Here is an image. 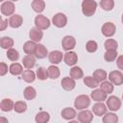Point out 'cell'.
Returning a JSON list of instances; mask_svg holds the SVG:
<instances>
[{
    "instance_id": "cell-5",
    "label": "cell",
    "mask_w": 123,
    "mask_h": 123,
    "mask_svg": "<svg viewBox=\"0 0 123 123\" xmlns=\"http://www.w3.org/2000/svg\"><path fill=\"white\" fill-rule=\"evenodd\" d=\"M109 81L115 86H120L123 84V73L120 70H112L109 73Z\"/></svg>"
},
{
    "instance_id": "cell-28",
    "label": "cell",
    "mask_w": 123,
    "mask_h": 123,
    "mask_svg": "<svg viewBox=\"0 0 123 123\" xmlns=\"http://www.w3.org/2000/svg\"><path fill=\"white\" fill-rule=\"evenodd\" d=\"M9 71H10V73H11L12 75H13V76H18V75H20V74L23 73V67H22V65H21L20 63H18V62H12V63L10 65V67H9Z\"/></svg>"
},
{
    "instance_id": "cell-7",
    "label": "cell",
    "mask_w": 123,
    "mask_h": 123,
    "mask_svg": "<svg viewBox=\"0 0 123 123\" xmlns=\"http://www.w3.org/2000/svg\"><path fill=\"white\" fill-rule=\"evenodd\" d=\"M14 10H15L14 4L12 1H5L1 4V12L3 15L11 17L12 15H13Z\"/></svg>"
},
{
    "instance_id": "cell-25",
    "label": "cell",
    "mask_w": 123,
    "mask_h": 123,
    "mask_svg": "<svg viewBox=\"0 0 123 123\" xmlns=\"http://www.w3.org/2000/svg\"><path fill=\"white\" fill-rule=\"evenodd\" d=\"M49 120H50V114L44 111L37 112V115L35 116L36 123H48Z\"/></svg>"
},
{
    "instance_id": "cell-40",
    "label": "cell",
    "mask_w": 123,
    "mask_h": 123,
    "mask_svg": "<svg viewBox=\"0 0 123 123\" xmlns=\"http://www.w3.org/2000/svg\"><path fill=\"white\" fill-rule=\"evenodd\" d=\"M7 58L12 62H16L19 59V53L14 48H11L7 50Z\"/></svg>"
},
{
    "instance_id": "cell-36",
    "label": "cell",
    "mask_w": 123,
    "mask_h": 123,
    "mask_svg": "<svg viewBox=\"0 0 123 123\" xmlns=\"http://www.w3.org/2000/svg\"><path fill=\"white\" fill-rule=\"evenodd\" d=\"M99 5L102 8V10H104L106 12H110L114 7V1L113 0H101Z\"/></svg>"
},
{
    "instance_id": "cell-11",
    "label": "cell",
    "mask_w": 123,
    "mask_h": 123,
    "mask_svg": "<svg viewBox=\"0 0 123 123\" xmlns=\"http://www.w3.org/2000/svg\"><path fill=\"white\" fill-rule=\"evenodd\" d=\"M63 61L65 62V64L69 65V66H75V64L78 62V56L75 52L73 51H68L64 54L63 56Z\"/></svg>"
},
{
    "instance_id": "cell-12",
    "label": "cell",
    "mask_w": 123,
    "mask_h": 123,
    "mask_svg": "<svg viewBox=\"0 0 123 123\" xmlns=\"http://www.w3.org/2000/svg\"><path fill=\"white\" fill-rule=\"evenodd\" d=\"M63 59V54L59 51V50H54L49 53L48 55V60L52 64H59Z\"/></svg>"
},
{
    "instance_id": "cell-26",
    "label": "cell",
    "mask_w": 123,
    "mask_h": 123,
    "mask_svg": "<svg viewBox=\"0 0 123 123\" xmlns=\"http://www.w3.org/2000/svg\"><path fill=\"white\" fill-rule=\"evenodd\" d=\"M36 47H37V43L35 41L28 40L23 45V51L26 53V55H34Z\"/></svg>"
},
{
    "instance_id": "cell-23",
    "label": "cell",
    "mask_w": 123,
    "mask_h": 123,
    "mask_svg": "<svg viewBox=\"0 0 123 123\" xmlns=\"http://www.w3.org/2000/svg\"><path fill=\"white\" fill-rule=\"evenodd\" d=\"M31 6H32V9L34 12L40 13L45 9V2L43 0H34V1H32Z\"/></svg>"
},
{
    "instance_id": "cell-15",
    "label": "cell",
    "mask_w": 123,
    "mask_h": 123,
    "mask_svg": "<svg viewBox=\"0 0 123 123\" xmlns=\"http://www.w3.org/2000/svg\"><path fill=\"white\" fill-rule=\"evenodd\" d=\"M107 106L102 102H97L92 106V112L97 116H103L107 113Z\"/></svg>"
},
{
    "instance_id": "cell-38",
    "label": "cell",
    "mask_w": 123,
    "mask_h": 123,
    "mask_svg": "<svg viewBox=\"0 0 123 123\" xmlns=\"http://www.w3.org/2000/svg\"><path fill=\"white\" fill-rule=\"evenodd\" d=\"M104 47L107 50H116L118 47V43L115 39L113 38H108L105 42H104Z\"/></svg>"
},
{
    "instance_id": "cell-18",
    "label": "cell",
    "mask_w": 123,
    "mask_h": 123,
    "mask_svg": "<svg viewBox=\"0 0 123 123\" xmlns=\"http://www.w3.org/2000/svg\"><path fill=\"white\" fill-rule=\"evenodd\" d=\"M90 98L95 102H103L104 100H107V94L100 88H96L90 93Z\"/></svg>"
},
{
    "instance_id": "cell-13",
    "label": "cell",
    "mask_w": 123,
    "mask_h": 123,
    "mask_svg": "<svg viewBox=\"0 0 123 123\" xmlns=\"http://www.w3.org/2000/svg\"><path fill=\"white\" fill-rule=\"evenodd\" d=\"M61 85H62V87L64 90H66V91H71L76 86L75 80L72 79L71 77H64V78H62V82H61Z\"/></svg>"
},
{
    "instance_id": "cell-22",
    "label": "cell",
    "mask_w": 123,
    "mask_h": 123,
    "mask_svg": "<svg viewBox=\"0 0 123 123\" xmlns=\"http://www.w3.org/2000/svg\"><path fill=\"white\" fill-rule=\"evenodd\" d=\"M21 76H22V80L25 81L28 84H31V83L35 82V80L37 78L36 73L32 69H26V70H24L23 73L21 74Z\"/></svg>"
},
{
    "instance_id": "cell-24",
    "label": "cell",
    "mask_w": 123,
    "mask_h": 123,
    "mask_svg": "<svg viewBox=\"0 0 123 123\" xmlns=\"http://www.w3.org/2000/svg\"><path fill=\"white\" fill-rule=\"evenodd\" d=\"M70 77L74 80H80L84 77V72L82 70V68L80 66H72L71 69H70Z\"/></svg>"
},
{
    "instance_id": "cell-32",
    "label": "cell",
    "mask_w": 123,
    "mask_h": 123,
    "mask_svg": "<svg viewBox=\"0 0 123 123\" xmlns=\"http://www.w3.org/2000/svg\"><path fill=\"white\" fill-rule=\"evenodd\" d=\"M84 84L89 88H95L99 86V83L93 76H86L84 78Z\"/></svg>"
},
{
    "instance_id": "cell-20",
    "label": "cell",
    "mask_w": 123,
    "mask_h": 123,
    "mask_svg": "<svg viewBox=\"0 0 123 123\" xmlns=\"http://www.w3.org/2000/svg\"><path fill=\"white\" fill-rule=\"evenodd\" d=\"M22 64L27 69H32L36 64V57L34 55H26L22 59Z\"/></svg>"
},
{
    "instance_id": "cell-37",
    "label": "cell",
    "mask_w": 123,
    "mask_h": 123,
    "mask_svg": "<svg viewBox=\"0 0 123 123\" xmlns=\"http://www.w3.org/2000/svg\"><path fill=\"white\" fill-rule=\"evenodd\" d=\"M117 51L116 50H107L104 54V60L108 62H111L117 59Z\"/></svg>"
},
{
    "instance_id": "cell-1",
    "label": "cell",
    "mask_w": 123,
    "mask_h": 123,
    "mask_svg": "<svg viewBox=\"0 0 123 123\" xmlns=\"http://www.w3.org/2000/svg\"><path fill=\"white\" fill-rule=\"evenodd\" d=\"M97 8V3L94 0H84L82 2V12L86 16H92Z\"/></svg>"
},
{
    "instance_id": "cell-48",
    "label": "cell",
    "mask_w": 123,
    "mask_h": 123,
    "mask_svg": "<svg viewBox=\"0 0 123 123\" xmlns=\"http://www.w3.org/2000/svg\"><path fill=\"white\" fill-rule=\"evenodd\" d=\"M122 100H123V94H122Z\"/></svg>"
},
{
    "instance_id": "cell-27",
    "label": "cell",
    "mask_w": 123,
    "mask_h": 123,
    "mask_svg": "<svg viewBox=\"0 0 123 123\" xmlns=\"http://www.w3.org/2000/svg\"><path fill=\"white\" fill-rule=\"evenodd\" d=\"M23 96H24V98L26 100H29V101L34 100L36 98V96H37V91H36V89L33 86H27V87L24 88V90H23Z\"/></svg>"
},
{
    "instance_id": "cell-14",
    "label": "cell",
    "mask_w": 123,
    "mask_h": 123,
    "mask_svg": "<svg viewBox=\"0 0 123 123\" xmlns=\"http://www.w3.org/2000/svg\"><path fill=\"white\" fill-rule=\"evenodd\" d=\"M48 55H49V53H48L47 48L43 44L37 43V47H36V50H35V53H34V56L36 57V59L41 60V59L46 58V56H48Z\"/></svg>"
},
{
    "instance_id": "cell-44",
    "label": "cell",
    "mask_w": 123,
    "mask_h": 123,
    "mask_svg": "<svg viewBox=\"0 0 123 123\" xmlns=\"http://www.w3.org/2000/svg\"><path fill=\"white\" fill-rule=\"evenodd\" d=\"M0 25H1L0 30H1V31H4V30L8 27V25H9V20H8V19H3V18H1V19H0Z\"/></svg>"
},
{
    "instance_id": "cell-33",
    "label": "cell",
    "mask_w": 123,
    "mask_h": 123,
    "mask_svg": "<svg viewBox=\"0 0 123 123\" xmlns=\"http://www.w3.org/2000/svg\"><path fill=\"white\" fill-rule=\"evenodd\" d=\"M36 75H37V78L40 81H45L49 78L48 76V71L45 67L43 66H40L37 69V72H36Z\"/></svg>"
},
{
    "instance_id": "cell-34",
    "label": "cell",
    "mask_w": 123,
    "mask_h": 123,
    "mask_svg": "<svg viewBox=\"0 0 123 123\" xmlns=\"http://www.w3.org/2000/svg\"><path fill=\"white\" fill-rule=\"evenodd\" d=\"M100 89L103 90L106 94H110V93H112L113 91V85L110 82V81H104L100 84Z\"/></svg>"
},
{
    "instance_id": "cell-19",
    "label": "cell",
    "mask_w": 123,
    "mask_h": 123,
    "mask_svg": "<svg viewBox=\"0 0 123 123\" xmlns=\"http://www.w3.org/2000/svg\"><path fill=\"white\" fill-rule=\"evenodd\" d=\"M61 115L65 120H72V119H74L77 116V112H76V110L75 109L68 107V108H64L62 111Z\"/></svg>"
},
{
    "instance_id": "cell-47",
    "label": "cell",
    "mask_w": 123,
    "mask_h": 123,
    "mask_svg": "<svg viewBox=\"0 0 123 123\" xmlns=\"http://www.w3.org/2000/svg\"><path fill=\"white\" fill-rule=\"evenodd\" d=\"M121 20H122V24H123V13H122V16H121Z\"/></svg>"
},
{
    "instance_id": "cell-3",
    "label": "cell",
    "mask_w": 123,
    "mask_h": 123,
    "mask_svg": "<svg viewBox=\"0 0 123 123\" xmlns=\"http://www.w3.org/2000/svg\"><path fill=\"white\" fill-rule=\"evenodd\" d=\"M35 25L39 30H46L50 27L51 22H50L49 18H47L43 14H37L35 17Z\"/></svg>"
},
{
    "instance_id": "cell-42",
    "label": "cell",
    "mask_w": 123,
    "mask_h": 123,
    "mask_svg": "<svg viewBox=\"0 0 123 123\" xmlns=\"http://www.w3.org/2000/svg\"><path fill=\"white\" fill-rule=\"evenodd\" d=\"M8 73V64H6L5 62H1L0 63V75L4 76Z\"/></svg>"
},
{
    "instance_id": "cell-35",
    "label": "cell",
    "mask_w": 123,
    "mask_h": 123,
    "mask_svg": "<svg viewBox=\"0 0 123 123\" xmlns=\"http://www.w3.org/2000/svg\"><path fill=\"white\" fill-rule=\"evenodd\" d=\"M118 116L113 112H107L103 115V123H117Z\"/></svg>"
},
{
    "instance_id": "cell-45",
    "label": "cell",
    "mask_w": 123,
    "mask_h": 123,
    "mask_svg": "<svg viewBox=\"0 0 123 123\" xmlns=\"http://www.w3.org/2000/svg\"><path fill=\"white\" fill-rule=\"evenodd\" d=\"M0 123H9V121H8V119H7L6 117L1 116V117H0Z\"/></svg>"
},
{
    "instance_id": "cell-9",
    "label": "cell",
    "mask_w": 123,
    "mask_h": 123,
    "mask_svg": "<svg viewBox=\"0 0 123 123\" xmlns=\"http://www.w3.org/2000/svg\"><path fill=\"white\" fill-rule=\"evenodd\" d=\"M101 32H102L103 36H105L106 37H111L115 34L116 27L112 22H106L103 24V26L101 28Z\"/></svg>"
},
{
    "instance_id": "cell-41",
    "label": "cell",
    "mask_w": 123,
    "mask_h": 123,
    "mask_svg": "<svg viewBox=\"0 0 123 123\" xmlns=\"http://www.w3.org/2000/svg\"><path fill=\"white\" fill-rule=\"evenodd\" d=\"M98 49V44L95 40H88L86 44V50L88 53H94Z\"/></svg>"
},
{
    "instance_id": "cell-6",
    "label": "cell",
    "mask_w": 123,
    "mask_h": 123,
    "mask_svg": "<svg viewBox=\"0 0 123 123\" xmlns=\"http://www.w3.org/2000/svg\"><path fill=\"white\" fill-rule=\"evenodd\" d=\"M52 23L54 24V26H56L57 28H63L66 26L67 24V17L64 13L62 12H58L56 13L53 18H52Z\"/></svg>"
},
{
    "instance_id": "cell-30",
    "label": "cell",
    "mask_w": 123,
    "mask_h": 123,
    "mask_svg": "<svg viewBox=\"0 0 123 123\" xmlns=\"http://www.w3.org/2000/svg\"><path fill=\"white\" fill-rule=\"evenodd\" d=\"M92 76L96 79V81H97L99 84L102 83V82H104V81H106V79L108 78V74H107V72H106L104 69H101V68L94 70Z\"/></svg>"
},
{
    "instance_id": "cell-39",
    "label": "cell",
    "mask_w": 123,
    "mask_h": 123,
    "mask_svg": "<svg viewBox=\"0 0 123 123\" xmlns=\"http://www.w3.org/2000/svg\"><path fill=\"white\" fill-rule=\"evenodd\" d=\"M27 110V104L24 101H16L14 103V109L13 111L17 113H23Z\"/></svg>"
},
{
    "instance_id": "cell-31",
    "label": "cell",
    "mask_w": 123,
    "mask_h": 123,
    "mask_svg": "<svg viewBox=\"0 0 123 123\" xmlns=\"http://www.w3.org/2000/svg\"><path fill=\"white\" fill-rule=\"evenodd\" d=\"M47 71H48V76H49V78L52 79V80L58 79V78L60 77L61 72H60V68H59L57 65H54V64L50 65V66L47 68Z\"/></svg>"
},
{
    "instance_id": "cell-21",
    "label": "cell",
    "mask_w": 123,
    "mask_h": 123,
    "mask_svg": "<svg viewBox=\"0 0 123 123\" xmlns=\"http://www.w3.org/2000/svg\"><path fill=\"white\" fill-rule=\"evenodd\" d=\"M0 109L3 111H11L14 109V103L10 98H5L0 103Z\"/></svg>"
},
{
    "instance_id": "cell-46",
    "label": "cell",
    "mask_w": 123,
    "mask_h": 123,
    "mask_svg": "<svg viewBox=\"0 0 123 123\" xmlns=\"http://www.w3.org/2000/svg\"><path fill=\"white\" fill-rule=\"evenodd\" d=\"M68 123H79L77 120H71V121H69Z\"/></svg>"
},
{
    "instance_id": "cell-29",
    "label": "cell",
    "mask_w": 123,
    "mask_h": 123,
    "mask_svg": "<svg viewBox=\"0 0 123 123\" xmlns=\"http://www.w3.org/2000/svg\"><path fill=\"white\" fill-rule=\"evenodd\" d=\"M13 39L10 37H2L0 39V46L2 49H11L13 46Z\"/></svg>"
},
{
    "instance_id": "cell-10",
    "label": "cell",
    "mask_w": 123,
    "mask_h": 123,
    "mask_svg": "<svg viewBox=\"0 0 123 123\" xmlns=\"http://www.w3.org/2000/svg\"><path fill=\"white\" fill-rule=\"evenodd\" d=\"M62 45L63 50L68 52V51H70V50L75 48V46H76V39L72 36H65L62 38Z\"/></svg>"
},
{
    "instance_id": "cell-16",
    "label": "cell",
    "mask_w": 123,
    "mask_h": 123,
    "mask_svg": "<svg viewBox=\"0 0 123 123\" xmlns=\"http://www.w3.org/2000/svg\"><path fill=\"white\" fill-rule=\"evenodd\" d=\"M8 20H9V26L13 29L19 28L23 24V17L20 14H13Z\"/></svg>"
},
{
    "instance_id": "cell-17",
    "label": "cell",
    "mask_w": 123,
    "mask_h": 123,
    "mask_svg": "<svg viewBox=\"0 0 123 123\" xmlns=\"http://www.w3.org/2000/svg\"><path fill=\"white\" fill-rule=\"evenodd\" d=\"M29 37H30L31 40H33L35 42H39L43 37V32L41 30L37 29V27H33V28H31V30L29 32Z\"/></svg>"
},
{
    "instance_id": "cell-4",
    "label": "cell",
    "mask_w": 123,
    "mask_h": 123,
    "mask_svg": "<svg viewBox=\"0 0 123 123\" xmlns=\"http://www.w3.org/2000/svg\"><path fill=\"white\" fill-rule=\"evenodd\" d=\"M106 102H107L106 103L107 108L111 111H117L121 107V100L117 96H114V95L108 97Z\"/></svg>"
},
{
    "instance_id": "cell-8",
    "label": "cell",
    "mask_w": 123,
    "mask_h": 123,
    "mask_svg": "<svg viewBox=\"0 0 123 123\" xmlns=\"http://www.w3.org/2000/svg\"><path fill=\"white\" fill-rule=\"evenodd\" d=\"M80 123H91L93 120V112L88 110H83L77 114Z\"/></svg>"
},
{
    "instance_id": "cell-43",
    "label": "cell",
    "mask_w": 123,
    "mask_h": 123,
    "mask_svg": "<svg viewBox=\"0 0 123 123\" xmlns=\"http://www.w3.org/2000/svg\"><path fill=\"white\" fill-rule=\"evenodd\" d=\"M116 65L120 70H123V55L117 57L116 59Z\"/></svg>"
},
{
    "instance_id": "cell-2",
    "label": "cell",
    "mask_w": 123,
    "mask_h": 123,
    "mask_svg": "<svg viewBox=\"0 0 123 123\" xmlns=\"http://www.w3.org/2000/svg\"><path fill=\"white\" fill-rule=\"evenodd\" d=\"M89 105H90V98L86 94H81L77 96L74 101V107L76 110L79 111L86 110V108L89 107Z\"/></svg>"
}]
</instances>
